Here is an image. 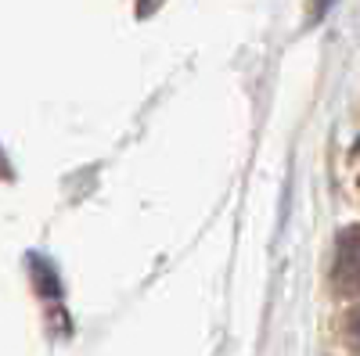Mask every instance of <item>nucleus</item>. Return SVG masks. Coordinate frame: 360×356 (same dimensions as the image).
Returning a JSON list of instances; mask_svg holds the SVG:
<instances>
[{
	"instance_id": "1",
	"label": "nucleus",
	"mask_w": 360,
	"mask_h": 356,
	"mask_svg": "<svg viewBox=\"0 0 360 356\" xmlns=\"http://www.w3.org/2000/svg\"><path fill=\"white\" fill-rule=\"evenodd\" d=\"M332 281L342 295H360V227H346L339 234Z\"/></svg>"
},
{
	"instance_id": "2",
	"label": "nucleus",
	"mask_w": 360,
	"mask_h": 356,
	"mask_svg": "<svg viewBox=\"0 0 360 356\" xmlns=\"http://www.w3.org/2000/svg\"><path fill=\"white\" fill-rule=\"evenodd\" d=\"M29 266H33V277H37L40 291H44V295H58V274H54V270H47L44 259H33Z\"/></svg>"
},
{
	"instance_id": "3",
	"label": "nucleus",
	"mask_w": 360,
	"mask_h": 356,
	"mask_svg": "<svg viewBox=\"0 0 360 356\" xmlns=\"http://www.w3.org/2000/svg\"><path fill=\"white\" fill-rule=\"evenodd\" d=\"M159 8V0H141V4H137V15H152Z\"/></svg>"
},
{
	"instance_id": "4",
	"label": "nucleus",
	"mask_w": 360,
	"mask_h": 356,
	"mask_svg": "<svg viewBox=\"0 0 360 356\" xmlns=\"http://www.w3.org/2000/svg\"><path fill=\"white\" fill-rule=\"evenodd\" d=\"M332 4H335V0H314V18H321V15H324L328 8H332Z\"/></svg>"
},
{
	"instance_id": "5",
	"label": "nucleus",
	"mask_w": 360,
	"mask_h": 356,
	"mask_svg": "<svg viewBox=\"0 0 360 356\" xmlns=\"http://www.w3.org/2000/svg\"><path fill=\"white\" fill-rule=\"evenodd\" d=\"M349 331H353V342H356V345H360V313H356V317H353V324H349Z\"/></svg>"
}]
</instances>
